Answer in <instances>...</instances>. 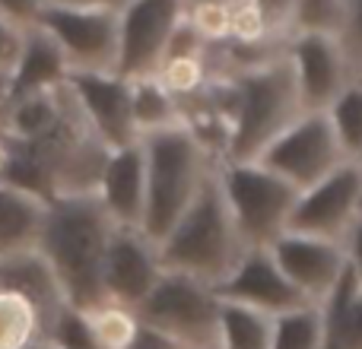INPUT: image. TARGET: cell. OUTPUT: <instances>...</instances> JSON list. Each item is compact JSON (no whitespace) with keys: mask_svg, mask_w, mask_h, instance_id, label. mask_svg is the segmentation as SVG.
<instances>
[{"mask_svg":"<svg viewBox=\"0 0 362 349\" xmlns=\"http://www.w3.org/2000/svg\"><path fill=\"white\" fill-rule=\"evenodd\" d=\"M115 223L95 194L48 200L38 251L51 264L70 308L89 312L102 305V264L112 242Z\"/></svg>","mask_w":362,"mask_h":349,"instance_id":"obj_1","label":"cell"},{"mask_svg":"<svg viewBox=\"0 0 362 349\" xmlns=\"http://www.w3.org/2000/svg\"><path fill=\"white\" fill-rule=\"evenodd\" d=\"M229 112V146L223 162H255L302 114L299 89L283 48L267 61L216 76Z\"/></svg>","mask_w":362,"mask_h":349,"instance_id":"obj_2","label":"cell"},{"mask_svg":"<svg viewBox=\"0 0 362 349\" xmlns=\"http://www.w3.org/2000/svg\"><path fill=\"white\" fill-rule=\"evenodd\" d=\"M245 242L238 235L226 197L219 191L216 169L204 181L194 203L175 223V229L159 242V261L163 270L185 273L216 289L245 254Z\"/></svg>","mask_w":362,"mask_h":349,"instance_id":"obj_3","label":"cell"},{"mask_svg":"<svg viewBox=\"0 0 362 349\" xmlns=\"http://www.w3.org/2000/svg\"><path fill=\"white\" fill-rule=\"evenodd\" d=\"M140 146L146 159V206L140 232L159 248V242L194 203L216 162L185 124L140 137Z\"/></svg>","mask_w":362,"mask_h":349,"instance_id":"obj_4","label":"cell"},{"mask_svg":"<svg viewBox=\"0 0 362 349\" xmlns=\"http://www.w3.org/2000/svg\"><path fill=\"white\" fill-rule=\"evenodd\" d=\"M219 191L245 248H270L286 232L299 194L257 162H219Z\"/></svg>","mask_w":362,"mask_h":349,"instance_id":"obj_5","label":"cell"},{"mask_svg":"<svg viewBox=\"0 0 362 349\" xmlns=\"http://www.w3.org/2000/svg\"><path fill=\"white\" fill-rule=\"evenodd\" d=\"M137 318L181 349H219V295L213 286L185 273L163 270L153 292L137 308Z\"/></svg>","mask_w":362,"mask_h":349,"instance_id":"obj_6","label":"cell"},{"mask_svg":"<svg viewBox=\"0 0 362 349\" xmlns=\"http://www.w3.org/2000/svg\"><path fill=\"white\" fill-rule=\"evenodd\" d=\"M255 162L283 178L296 194H302L331 172H337L346 162V156L334 137L327 114L302 112Z\"/></svg>","mask_w":362,"mask_h":349,"instance_id":"obj_7","label":"cell"},{"mask_svg":"<svg viewBox=\"0 0 362 349\" xmlns=\"http://www.w3.org/2000/svg\"><path fill=\"white\" fill-rule=\"evenodd\" d=\"M57 42L70 73H115L118 67V13L48 4L38 19Z\"/></svg>","mask_w":362,"mask_h":349,"instance_id":"obj_8","label":"cell"},{"mask_svg":"<svg viewBox=\"0 0 362 349\" xmlns=\"http://www.w3.org/2000/svg\"><path fill=\"white\" fill-rule=\"evenodd\" d=\"M283 57L293 70L302 112H327L331 102L362 76L344 42L331 35H286Z\"/></svg>","mask_w":362,"mask_h":349,"instance_id":"obj_9","label":"cell"},{"mask_svg":"<svg viewBox=\"0 0 362 349\" xmlns=\"http://www.w3.org/2000/svg\"><path fill=\"white\" fill-rule=\"evenodd\" d=\"M185 23V0H127L118 13V67L124 80L153 76L175 29Z\"/></svg>","mask_w":362,"mask_h":349,"instance_id":"obj_10","label":"cell"},{"mask_svg":"<svg viewBox=\"0 0 362 349\" xmlns=\"http://www.w3.org/2000/svg\"><path fill=\"white\" fill-rule=\"evenodd\" d=\"M362 216V169L356 162H344L337 172L321 178L308 191L296 197L286 232L344 242L353 223Z\"/></svg>","mask_w":362,"mask_h":349,"instance_id":"obj_11","label":"cell"},{"mask_svg":"<svg viewBox=\"0 0 362 349\" xmlns=\"http://www.w3.org/2000/svg\"><path fill=\"white\" fill-rule=\"evenodd\" d=\"M276 267L283 270L289 283L299 289V295L308 305H325L327 295L346 273L344 242H327V238L299 235V232H283L270 244Z\"/></svg>","mask_w":362,"mask_h":349,"instance_id":"obj_12","label":"cell"},{"mask_svg":"<svg viewBox=\"0 0 362 349\" xmlns=\"http://www.w3.org/2000/svg\"><path fill=\"white\" fill-rule=\"evenodd\" d=\"M163 276L159 248L140 229H121L115 225L112 242L102 264V292L105 302L124 305L137 312L144 299L153 292V286Z\"/></svg>","mask_w":362,"mask_h":349,"instance_id":"obj_13","label":"cell"},{"mask_svg":"<svg viewBox=\"0 0 362 349\" xmlns=\"http://www.w3.org/2000/svg\"><path fill=\"white\" fill-rule=\"evenodd\" d=\"M67 89L86 124L108 150H121L140 140L131 112V80L118 73H70Z\"/></svg>","mask_w":362,"mask_h":349,"instance_id":"obj_14","label":"cell"},{"mask_svg":"<svg viewBox=\"0 0 362 349\" xmlns=\"http://www.w3.org/2000/svg\"><path fill=\"white\" fill-rule=\"evenodd\" d=\"M213 292L223 302H235V305L255 308V312H264V314H270V318L308 305L299 295V289L283 276V270L276 267L274 254H270L267 248L245 251L238 267L232 270Z\"/></svg>","mask_w":362,"mask_h":349,"instance_id":"obj_15","label":"cell"},{"mask_svg":"<svg viewBox=\"0 0 362 349\" xmlns=\"http://www.w3.org/2000/svg\"><path fill=\"white\" fill-rule=\"evenodd\" d=\"M95 197L105 206L108 219L115 225H121V229H140L144 206H146V159H144L140 140L108 153L102 174H99Z\"/></svg>","mask_w":362,"mask_h":349,"instance_id":"obj_16","label":"cell"},{"mask_svg":"<svg viewBox=\"0 0 362 349\" xmlns=\"http://www.w3.org/2000/svg\"><path fill=\"white\" fill-rule=\"evenodd\" d=\"M0 289L23 295L42 318V331L48 333V327L54 324V318L67 308V299L61 292L51 264L42 257V251H19V254L0 257Z\"/></svg>","mask_w":362,"mask_h":349,"instance_id":"obj_17","label":"cell"},{"mask_svg":"<svg viewBox=\"0 0 362 349\" xmlns=\"http://www.w3.org/2000/svg\"><path fill=\"white\" fill-rule=\"evenodd\" d=\"M70 76V64L57 42L45 29H29L23 35V48L10 70V102L32 93H51L61 89Z\"/></svg>","mask_w":362,"mask_h":349,"instance_id":"obj_18","label":"cell"},{"mask_svg":"<svg viewBox=\"0 0 362 349\" xmlns=\"http://www.w3.org/2000/svg\"><path fill=\"white\" fill-rule=\"evenodd\" d=\"M48 200L0 181V257L35 251L42 238Z\"/></svg>","mask_w":362,"mask_h":349,"instance_id":"obj_19","label":"cell"},{"mask_svg":"<svg viewBox=\"0 0 362 349\" xmlns=\"http://www.w3.org/2000/svg\"><path fill=\"white\" fill-rule=\"evenodd\" d=\"M67 86V83H64ZM64 86L51 93H32L23 99H13L0 118V131L16 143H35L57 124L64 108Z\"/></svg>","mask_w":362,"mask_h":349,"instance_id":"obj_20","label":"cell"},{"mask_svg":"<svg viewBox=\"0 0 362 349\" xmlns=\"http://www.w3.org/2000/svg\"><path fill=\"white\" fill-rule=\"evenodd\" d=\"M131 112H134V127L140 137H150L159 131H172L181 127V105L169 95V89L156 80V76H137L131 80Z\"/></svg>","mask_w":362,"mask_h":349,"instance_id":"obj_21","label":"cell"},{"mask_svg":"<svg viewBox=\"0 0 362 349\" xmlns=\"http://www.w3.org/2000/svg\"><path fill=\"white\" fill-rule=\"evenodd\" d=\"M270 333H274V318L270 314L219 299V349H270Z\"/></svg>","mask_w":362,"mask_h":349,"instance_id":"obj_22","label":"cell"},{"mask_svg":"<svg viewBox=\"0 0 362 349\" xmlns=\"http://www.w3.org/2000/svg\"><path fill=\"white\" fill-rule=\"evenodd\" d=\"M346 0H293L286 13V35L344 38Z\"/></svg>","mask_w":362,"mask_h":349,"instance_id":"obj_23","label":"cell"},{"mask_svg":"<svg viewBox=\"0 0 362 349\" xmlns=\"http://www.w3.org/2000/svg\"><path fill=\"white\" fill-rule=\"evenodd\" d=\"M327 327L318 305H302L296 312L276 314L270 349H325Z\"/></svg>","mask_w":362,"mask_h":349,"instance_id":"obj_24","label":"cell"},{"mask_svg":"<svg viewBox=\"0 0 362 349\" xmlns=\"http://www.w3.org/2000/svg\"><path fill=\"white\" fill-rule=\"evenodd\" d=\"M206 51H200V54H169L163 64H159L156 73H153L165 89H169V95L178 102V105H185L187 99L200 95L206 89V83L213 80Z\"/></svg>","mask_w":362,"mask_h":349,"instance_id":"obj_25","label":"cell"},{"mask_svg":"<svg viewBox=\"0 0 362 349\" xmlns=\"http://www.w3.org/2000/svg\"><path fill=\"white\" fill-rule=\"evenodd\" d=\"M86 327L99 349H131L140 333V318L134 308L115 305V302H102V305L83 312Z\"/></svg>","mask_w":362,"mask_h":349,"instance_id":"obj_26","label":"cell"},{"mask_svg":"<svg viewBox=\"0 0 362 349\" xmlns=\"http://www.w3.org/2000/svg\"><path fill=\"white\" fill-rule=\"evenodd\" d=\"M45 340L42 318L23 295L0 289V349H25Z\"/></svg>","mask_w":362,"mask_h":349,"instance_id":"obj_27","label":"cell"},{"mask_svg":"<svg viewBox=\"0 0 362 349\" xmlns=\"http://www.w3.org/2000/svg\"><path fill=\"white\" fill-rule=\"evenodd\" d=\"M327 121L334 127L340 150H344L346 162H356L362 156V76L353 80L337 99L327 108Z\"/></svg>","mask_w":362,"mask_h":349,"instance_id":"obj_28","label":"cell"},{"mask_svg":"<svg viewBox=\"0 0 362 349\" xmlns=\"http://www.w3.org/2000/svg\"><path fill=\"white\" fill-rule=\"evenodd\" d=\"M232 6L223 0H200L185 6V19L206 48H219L232 38Z\"/></svg>","mask_w":362,"mask_h":349,"instance_id":"obj_29","label":"cell"},{"mask_svg":"<svg viewBox=\"0 0 362 349\" xmlns=\"http://www.w3.org/2000/svg\"><path fill=\"white\" fill-rule=\"evenodd\" d=\"M45 340L54 349H99V343L93 340V333H89V327H86L83 312H76V308H70V305L54 318V324L48 327Z\"/></svg>","mask_w":362,"mask_h":349,"instance_id":"obj_30","label":"cell"},{"mask_svg":"<svg viewBox=\"0 0 362 349\" xmlns=\"http://www.w3.org/2000/svg\"><path fill=\"white\" fill-rule=\"evenodd\" d=\"M45 6H48V0H0V16L6 23H13L16 29L29 32L38 25Z\"/></svg>","mask_w":362,"mask_h":349,"instance_id":"obj_31","label":"cell"},{"mask_svg":"<svg viewBox=\"0 0 362 349\" xmlns=\"http://www.w3.org/2000/svg\"><path fill=\"white\" fill-rule=\"evenodd\" d=\"M340 42L350 51L353 64L362 70V0H346V29Z\"/></svg>","mask_w":362,"mask_h":349,"instance_id":"obj_32","label":"cell"},{"mask_svg":"<svg viewBox=\"0 0 362 349\" xmlns=\"http://www.w3.org/2000/svg\"><path fill=\"white\" fill-rule=\"evenodd\" d=\"M23 29H16L13 23H6L0 16V73H10L13 64L19 57V48H23Z\"/></svg>","mask_w":362,"mask_h":349,"instance_id":"obj_33","label":"cell"},{"mask_svg":"<svg viewBox=\"0 0 362 349\" xmlns=\"http://www.w3.org/2000/svg\"><path fill=\"white\" fill-rule=\"evenodd\" d=\"M344 254H346V267L353 270V276L362 283V216L353 223V229L344 238Z\"/></svg>","mask_w":362,"mask_h":349,"instance_id":"obj_34","label":"cell"},{"mask_svg":"<svg viewBox=\"0 0 362 349\" xmlns=\"http://www.w3.org/2000/svg\"><path fill=\"white\" fill-rule=\"evenodd\" d=\"M255 4L261 6L270 32H274V35H286V13H289V4H293V0H255Z\"/></svg>","mask_w":362,"mask_h":349,"instance_id":"obj_35","label":"cell"},{"mask_svg":"<svg viewBox=\"0 0 362 349\" xmlns=\"http://www.w3.org/2000/svg\"><path fill=\"white\" fill-rule=\"evenodd\" d=\"M131 349H181V346H175L172 340H165L163 333H156V331L140 324V333H137V340H134Z\"/></svg>","mask_w":362,"mask_h":349,"instance_id":"obj_36","label":"cell"},{"mask_svg":"<svg viewBox=\"0 0 362 349\" xmlns=\"http://www.w3.org/2000/svg\"><path fill=\"white\" fill-rule=\"evenodd\" d=\"M57 6H83V10H115L121 13L127 6V0H48Z\"/></svg>","mask_w":362,"mask_h":349,"instance_id":"obj_37","label":"cell"},{"mask_svg":"<svg viewBox=\"0 0 362 349\" xmlns=\"http://www.w3.org/2000/svg\"><path fill=\"white\" fill-rule=\"evenodd\" d=\"M6 105H10V73H0V118H4Z\"/></svg>","mask_w":362,"mask_h":349,"instance_id":"obj_38","label":"cell"},{"mask_svg":"<svg viewBox=\"0 0 362 349\" xmlns=\"http://www.w3.org/2000/svg\"><path fill=\"white\" fill-rule=\"evenodd\" d=\"M6 162H10V140L0 131V181H4V174H6Z\"/></svg>","mask_w":362,"mask_h":349,"instance_id":"obj_39","label":"cell"},{"mask_svg":"<svg viewBox=\"0 0 362 349\" xmlns=\"http://www.w3.org/2000/svg\"><path fill=\"white\" fill-rule=\"evenodd\" d=\"M25 349H51L48 340H38V343H32V346H25Z\"/></svg>","mask_w":362,"mask_h":349,"instance_id":"obj_40","label":"cell"},{"mask_svg":"<svg viewBox=\"0 0 362 349\" xmlns=\"http://www.w3.org/2000/svg\"><path fill=\"white\" fill-rule=\"evenodd\" d=\"M187 4H200V0H185V6ZM223 4H238V0H223Z\"/></svg>","mask_w":362,"mask_h":349,"instance_id":"obj_41","label":"cell"},{"mask_svg":"<svg viewBox=\"0 0 362 349\" xmlns=\"http://www.w3.org/2000/svg\"><path fill=\"white\" fill-rule=\"evenodd\" d=\"M325 349H340L337 343H331V340H327V343H325Z\"/></svg>","mask_w":362,"mask_h":349,"instance_id":"obj_42","label":"cell"},{"mask_svg":"<svg viewBox=\"0 0 362 349\" xmlns=\"http://www.w3.org/2000/svg\"><path fill=\"white\" fill-rule=\"evenodd\" d=\"M356 165H359V169H362V156H359V159H356Z\"/></svg>","mask_w":362,"mask_h":349,"instance_id":"obj_43","label":"cell"},{"mask_svg":"<svg viewBox=\"0 0 362 349\" xmlns=\"http://www.w3.org/2000/svg\"><path fill=\"white\" fill-rule=\"evenodd\" d=\"M51 349H54V346H51Z\"/></svg>","mask_w":362,"mask_h":349,"instance_id":"obj_44","label":"cell"}]
</instances>
